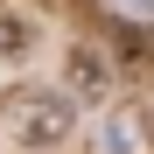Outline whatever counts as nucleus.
I'll list each match as a JSON object with an SVG mask.
<instances>
[{
	"label": "nucleus",
	"instance_id": "nucleus-1",
	"mask_svg": "<svg viewBox=\"0 0 154 154\" xmlns=\"http://www.w3.org/2000/svg\"><path fill=\"white\" fill-rule=\"evenodd\" d=\"M7 133H14V147H28V154L63 147V140L77 133V105H70V91H14V105H7Z\"/></svg>",
	"mask_w": 154,
	"mask_h": 154
},
{
	"label": "nucleus",
	"instance_id": "nucleus-2",
	"mask_svg": "<svg viewBox=\"0 0 154 154\" xmlns=\"http://www.w3.org/2000/svg\"><path fill=\"white\" fill-rule=\"evenodd\" d=\"M105 154H147V112L140 105H119L105 119Z\"/></svg>",
	"mask_w": 154,
	"mask_h": 154
},
{
	"label": "nucleus",
	"instance_id": "nucleus-3",
	"mask_svg": "<svg viewBox=\"0 0 154 154\" xmlns=\"http://www.w3.org/2000/svg\"><path fill=\"white\" fill-rule=\"evenodd\" d=\"M70 84L98 98V91H105V63H98V56H91V49H77V56H70Z\"/></svg>",
	"mask_w": 154,
	"mask_h": 154
},
{
	"label": "nucleus",
	"instance_id": "nucleus-4",
	"mask_svg": "<svg viewBox=\"0 0 154 154\" xmlns=\"http://www.w3.org/2000/svg\"><path fill=\"white\" fill-rule=\"evenodd\" d=\"M21 49H28V28H21L14 14H0V63H14Z\"/></svg>",
	"mask_w": 154,
	"mask_h": 154
},
{
	"label": "nucleus",
	"instance_id": "nucleus-5",
	"mask_svg": "<svg viewBox=\"0 0 154 154\" xmlns=\"http://www.w3.org/2000/svg\"><path fill=\"white\" fill-rule=\"evenodd\" d=\"M119 14H133V21H154V0H112Z\"/></svg>",
	"mask_w": 154,
	"mask_h": 154
}]
</instances>
